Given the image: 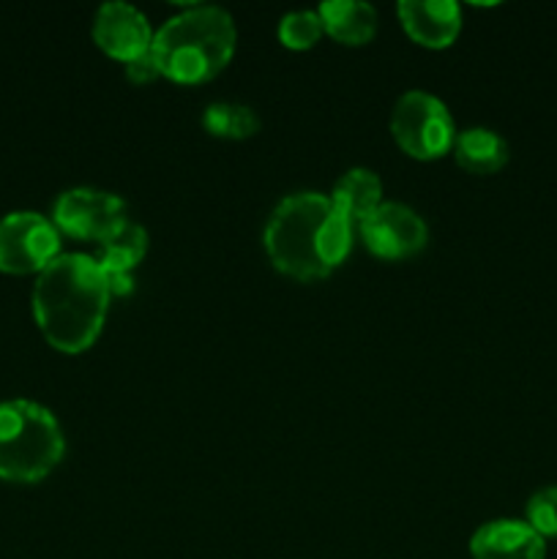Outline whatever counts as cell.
I'll list each match as a JSON object with an SVG mask.
<instances>
[{
	"label": "cell",
	"instance_id": "6da1fadb",
	"mask_svg": "<svg viewBox=\"0 0 557 559\" xmlns=\"http://www.w3.org/2000/svg\"><path fill=\"white\" fill-rule=\"evenodd\" d=\"M109 298L112 295L93 257L60 254L33 284V317L58 353L76 355L102 336Z\"/></svg>",
	"mask_w": 557,
	"mask_h": 559
},
{
	"label": "cell",
	"instance_id": "7a4b0ae2",
	"mask_svg": "<svg viewBox=\"0 0 557 559\" xmlns=\"http://www.w3.org/2000/svg\"><path fill=\"white\" fill-rule=\"evenodd\" d=\"M238 44L233 16L216 5H191L164 22L153 36V58L162 76L178 85H202L229 66Z\"/></svg>",
	"mask_w": 557,
	"mask_h": 559
},
{
	"label": "cell",
	"instance_id": "3957f363",
	"mask_svg": "<svg viewBox=\"0 0 557 559\" xmlns=\"http://www.w3.org/2000/svg\"><path fill=\"white\" fill-rule=\"evenodd\" d=\"M66 453L63 431L47 407L27 399L0 402V478L38 484Z\"/></svg>",
	"mask_w": 557,
	"mask_h": 559
},
{
	"label": "cell",
	"instance_id": "277c9868",
	"mask_svg": "<svg viewBox=\"0 0 557 559\" xmlns=\"http://www.w3.org/2000/svg\"><path fill=\"white\" fill-rule=\"evenodd\" d=\"M328 213H331V197L317 191H300L278 202L262 235L268 260L278 273L298 282H317L331 273L317 249V238Z\"/></svg>",
	"mask_w": 557,
	"mask_h": 559
},
{
	"label": "cell",
	"instance_id": "5b68a950",
	"mask_svg": "<svg viewBox=\"0 0 557 559\" xmlns=\"http://www.w3.org/2000/svg\"><path fill=\"white\" fill-rule=\"evenodd\" d=\"M391 134L396 145L418 162H435L453 151L457 129L446 104L424 91L404 93L391 112Z\"/></svg>",
	"mask_w": 557,
	"mask_h": 559
},
{
	"label": "cell",
	"instance_id": "8992f818",
	"mask_svg": "<svg viewBox=\"0 0 557 559\" xmlns=\"http://www.w3.org/2000/svg\"><path fill=\"white\" fill-rule=\"evenodd\" d=\"M60 257V233L49 218L16 211L0 218V271L27 276L42 273Z\"/></svg>",
	"mask_w": 557,
	"mask_h": 559
},
{
	"label": "cell",
	"instance_id": "52a82bcc",
	"mask_svg": "<svg viewBox=\"0 0 557 559\" xmlns=\"http://www.w3.org/2000/svg\"><path fill=\"white\" fill-rule=\"evenodd\" d=\"M126 218V205L118 194L98 189H69L55 200L52 224L58 233L76 240L104 243L118 233Z\"/></svg>",
	"mask_w": 557,
	"mask_h": 559
},
{
	"label": "cell",
	"instance_id": "ba28073f",
	"mask_svg": "<svg viewBox=\"0 0 557 559\" xmlns=\"http://www.w3.org/2000/svg\"><path fill=\"white\" fill-rule=\"evenodd\" d=\"M358 235L366 249L380 260H404L415 257L429 243V229L424 218L407 205L399 202H382L358 224Z\"/></svg>",
	"mask_w": 557,
	"mask_h": 559
},
{
	"label": "cell",
	"instance_id": "9c48e42d",
	"mask_svg": "<svg viewBox=\"0 0 557 559\" xmlns=\"http://www.w3.org/2000/svg\"><path fill=\"white\" fill-rule=\"evenodd\" d=\"M156 33L147 25L145 14L129 3H104L93 20V41L109 58L131 63L140 55L151 52Z\"/></svg>",
	"mask_w": 557,
	"mask_h": 559
},
{
	"label": "cell",
	"instance_id": "30bf717a",
	"mask_svg": "<svg viewBox=\"0 0 557 559\" xmlns=\"http://www.w3.org/2000/svg\"><path fill=\"white\" fill-rule=\"evenodd\" d=\"M396 14L404 33L426 49L451 47L462 31V9L451 0H402Z\"/></svg>",
	"mask_w": 557,
	"mask_h": 559
},
{
	"label": "cell",
	"instance_id": "8fae6325",
	"mask_svg": "<svg viewBox=\"0 0 557 559\" xmlns=\"http://www.w3.org/2000/svg\"><path fill=\"white\" fill-rule=\"evenodd\" d=\"M147 254V233L134 222H126L104 243H98V254L93 257L107 282L112 298H123L134 289V271Z\"/></svg>",
	"mask_w": 557,
	"mask_h": 559
},
{
	"label": "cell",
	"instance_id": "7c38bea8",
	"mask_svg": "<svg viewBox=\"0 0 557 559\" xmlns=\"http://www.w3.org/2000/svg\"><path fill=\"white\" fill-rule=\"evenodd\" d=\"M473 559H546L544 538L517 519H497L475 530L470 538Z\"/></svg>",
	"mask_w": 557,
	"mask_h": 559
},
{
	"label": "cell",
	"instance_id": "4fadbf2b",
	"mask_svg": "<svg viewBox=\"0 0 557 559\" xmlns=\"http://www.w3.org/2000/svg\"><path fill=\"white\" fill-rule=\"evenodd\" d=\"M322 20V31L339 44L347 47H364L377 33L375 5L358 3V0H328L317 9Z\"/></svg>",
	"mask_w": 557,
	"mask_h": 559
},
{
	"label": "cell",
	"instance_id": "5bb4252c",
	"mask_svg": "<svg viewBox=\"0 0 557 559\" xmlns=\"http://www.w3.org/2000/svg\"><path fill=\"white\" fill-rule=\"evenodd\" d=\"M453 158L470 175H495L511 158L508 142L491 129H467L457 134Z\"/></svg>",
	"mask_w": 557,
	"mask_h": 559
},
{
	"label": "cell",
	"instance_id": "9a60e30c",
	"mask_svg": "<svg viewBox=\"0 0 557 559\" xmlns=\"http://www.w3.org/2000/svg\"><path fill=\"white\" fill-rule=\"evenodd\" d=\"M331 205L342 211L349 222L360 224L371 211L382 205V183L371 169H349L333 186Z\"/></svg>",
	"mask_w": 557,
	"mask_h": 559
},
{
	"label": "cell",
	"instance_id": "2e32d148",
	"mask_svg": "<svg viewBox=\"0 0 557 559\" xmlns=\"http://www.w3.org/2000/svg\"><path fill=\"white\" fill-rule=\"evenodd\" d=\"M202 129L218 140H249L260 131V118L246 104L216 102L202 112Z\"/></svg>",
	"mask_w": 557,
	"mask_h": 559
},
{
	"label": "cell",
	"instance_id": "e0dca14e",
	"mask_svg": "<svg viewBox=\"0 0 557 559\" xmlns=\"http://www.w3.org/2000/svg\"><path fill=\"white\" fill-rule=\"evenodd\" d=\"M355 233H358V224L349 222L342 211L331 205V213H328L325 224L320 229V238H317V249H320V257L328 271H333V267H339L347 260Z\"/></svg>",
	"mask_w": 557,
	"mask_h": 559
},
{
	"label": "cell",
	"instance_id": "ac0fdd59",
	"mask_svg": "<svg viewBox=\"0 0 557 559\" xmlns=\"http://www.w3.org/2000/svg\"><path fill=\"white\" fill-rule=\"evenodd\" d=\"M322 20L317 11H289L278 22V41L293 52H306L322 36Z\"/></svg>",
	"mask_w": 557,
	"mask_h": 559
},
{
	"label": "cell",
	"instance_id": "d6986e66",
	"mask_svg": "<svg viewBox=\"0 0 557 559\" xmlns=\"http://www.w3.org/2000/svg\"><path fill=\"white\" fill-rule=\"evenodd\" d=\"M528 524L541 538H557V486H546L530 497Z\"/></svg>",
	"mask_w": 557,
	"mask_h": 559
},
{
	"label": "cell",
	"instance_id": "ffe728a7",
	"mask_svg": "<svg viewBox=\"0 0 557 559\" xmlns=\"http://www.w3.org/2000/svg\"><path fill=\"white\" fill-rule=\"evenodd\" d=\"M126 80L134 82V85H147V82L162 80V69H158L153 52H145L137 60H131V63H126Z\"/></svg>",
	"mask_w": 557,
	"mask_h": 559
}]
</instances>
